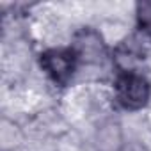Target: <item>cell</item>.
I'll return each mask as SVG.
<instances>
[{
  "mask_svg": "<svg viewBox=\"0 0 151 151\" xmlns=\"http://www.w3.org/2000/svg\"><path fill=\"white\" fill-rule=\"evenodd\" d=\"M71 50L77 55V60L82 64L101 62L107 57V50H105V45H103L100 34L89 27L77 32V36H75V46Z\"/></svg>",
  "mask_w": 151,
  "mask_h": 151,
  "instance_id": "obj_3",
  "label": "cell"
},
{
  "mask_svg": "<svg viewBox=\"0 0 151 151\" xmlns=\"http://www.w3.org/2000/svg\"><path fill=\"white\" fill-rule=\"evenodd\" d=\"M137 25L146 36L151 37V2L137 4Z\"/></svg>",
  "mask_w": 151,
  "mask_h": 151,
  "instance_id": "obj_4",
  "label": "cell"
},
{
  "mask_svg": "<svg viewBox=\"0 0 151 151\" xmlns=\"http://www.w3.org/2000/svg\"><path fill=\"white\" fill-rule=\"evenodd\" d=\"M116 100L126 110H140L151 98V86L144 75L137 71L119 73L116 78Z\"/></svg>",
  "mask_w": 151,
  "mask_h": 151,
  "instance_id": "obj_1",
  "label": "cell"
},
{
  "mask_svg": "<svg viewBox=\"0 0 151 151\" xmlns=\"http://www.w3.org/2000/svg\"><path fill=\"white\" fill-rule=\"evenodd\" d=\"M39 64L43 71L57 84V86H68L77 69V55L73 50L66 48H52L39 55Z\"/></svg>",
  "mask_w": 151,
  "mask_h": 151,
  "instance_id": "obj_2",
  "label": "cell"
}]
</instances>
